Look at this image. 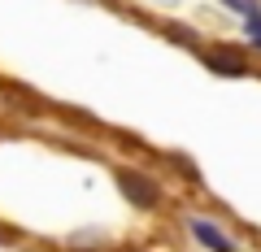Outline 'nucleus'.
Masks as SVG:
<instances>
[{
	"mask_svg": "<svg viewBox=\"0 0 261 252\" xmlns=\"http://www.w3.org/2000/svg\"><path fill=\"white\" fill-rule=\"evenodd\" d=\"M192 235H196L200 243H205V248H214V252H235V243L222 235V226L205 222V217H196V222H192Z\"/></svg>",
	"mask_w": 261,
	"mask_h": 252,
	"instance_id": "obj_3",
	"label": "nucleus"
},
{
	"mask_svg": "<svg viewBox=\"0 0 261 252\" xmlns=\"http://www.w3.org/2000/svg\"><path fill=\"white\" fill-rule=\"evenodd\" d=\"M205 66H209V70H218V74H226V78L248 74V61H240V52H231V48H214V52L205 57Z\"/></svg>",
	"mask_w": 261,
	"mask_h": 252,
	"instance_id": "obj_2",
	"label": "nucleus"
},
{
	"mask_svg": "<svg viewBox=\"0 0 261 252\" xmlns=\"http://www.w3.org/2000/svg\"><path fill=\"white\" fill-rule=\"evenodd\" d=\"M118 187L126 191L130 205H140V209H157L161 205V187L152 183V178L135 174V170H118Z\"/></svg>",
	"mask_w": 261,
	"mask_h": 252,
	"instance_id": "obj_1",
	"label": "nucleus"
}]
</instances>
